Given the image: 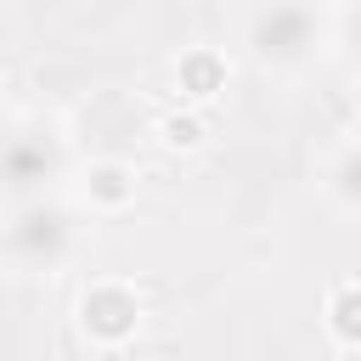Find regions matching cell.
<instances>
[{"label":"cell","instance_id":"obj_4","mask_svg":"<svg viewBox=\"0 0 361 361\" xmlns=\"http://www.w3.org/2000/svg\"><path fill=\"white\" fill-rule=\"evenodd\" d=\"M327 333L338 338V344H350V350H361V282H338L333 293H327Z\"/></svg>","mask_w":361,"mask_h":361},{"label":"cell","instance_id":"obj_1","mask_svg":"<svg viewBox=\"0 0 361 361\" xmlns=\"http://www.w3.org/2000/svg\"><path fill=\"white\" fill-rule=\"evenodd\" d=\"M79 327H85L96 344L118 350V344H130L135 327H141V299H135L124 282H96V288H85V299H79Z\"/></svg>","mask_w":361,"mask_h":361},{"label":"cell","instance_id":"obj_5","mask_svg":"<svg viewBox=\"0 0 361 361\" xmlns=\"http://www.w3.org/2000/svg\"><path fill=\"white\" fill-rule=\"evenodd\" d=\"M158 141H164L169 152H197V147L209 141V118H203L197 107L169 113V118H158Z\"/></svg>","mask_w":361,"mask_h":361},{"label":"cell","instance_id":"obj_2","mask_svg":"<svg viewBox=\"0 0 361 361\" xmlns=\"http://www.w3.org/2000/svg\"><path fill=\"white\" fill-rule=\"evenodd\" d=\"M175 85H180V96H186L192 107H209V102L226 90V56H220V51H209V45L186 51V56H180V68H175Z\"/></svg>","mask_w":361,"mask_h":361},{"label":"cell","instance_id":"obj_3","mask_svg":"<svg viewBox=\"0 0 361 361\" xmlns=\"http://www.w3.org/2000/svg\"><path fill=\"white\" fill-rule=\"evenodd\" d=\"M85 197H90V209H107V214L130 209V203H135V169L118 164V158L90 164V169H85Z\"/></svg>","mask_w":361,"mask_h":361}]
</instances>
